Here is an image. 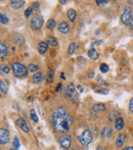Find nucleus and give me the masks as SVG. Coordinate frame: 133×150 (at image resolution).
<instances>
[{
  "label": "nucleus",
  "instance_id": "f257e3e1",
  "mask_svg": "<svg viewBox=\"0 0 133 150\" xmlns=\"http://www.w3.org/2000/svg\"><path fill=\"white\" fill-rule=\"evenodd\" d=\"M73 124V117L66 110L64 106L55 108L52 113V125L57 133H66L70 131Z\"/></svg>",
  "mask_w": 133,
  "mask_h": 150
},
{
  "label": "nucleus",
  "instance_id": "f03ea898",
  "mask_svg": "<svg viewBox=\"0 0 133 150\" xmlns=\"http://www.w3.org/2000/svg\"><path fill=\"white\" fill-rule=\"evenodd\" d=\"M11 69H13V75H15L17 78H19V79L25 78L29 75V69H28V67H26V65H24L23 63H19V61L13 63Z\"/></svg>",
  "mask_w": 133,
  "mask_h": 150
},
{
  "label": "nucleus",
  "instance_id": "7ed1b4c3",
  "mask_svg": "<svg viewBox=\"0 0 133 150\" xmlns=\"http://www.w3.org/2000/svg\"><path fill=\"white\" fill-rule=\"evenodd\" d=\"M64 95L71 101H76L78 99V93H77V89L75 88L74 84H68L66 86V89H64Z\"/></svg>",
  "mask_w": 133,
  "mask_h": 150
},
{
  "label": "nucleus",
  "instance_id": "20e7f679",
  "mask_svg": "<svg viewBox=\"0 0 133 150\" xmlns=\"http://www.w3.org/2000/svg\"><path fill=\"white\" fill-rule=\"evenodd\" d=\"M43 24L44 22H43L42 15L37 13V15L32 17L31 21H30V27H31V29L33 30V31H38V30H40L42 28Z\"/></svg>",
  "mask_w": 133,
  "mask_h": 150
},
{
  "label": "nucleus",
  "instance_id": "39448f33",
  "mask_svg": "<svg viewBox=\"0 0 133 150\" xmlns=\"http://www.w3.org/2000/svg\"><path fill=\"white\" fill-rule=\"evenodd\" d=\"M78 140H79V142L83 146L89 145V144L91 143V141H92V134H91V132H90L89 130H85V131H84L83 133H82L81 135L78 137Z\"/></svg>",
  "mask_w": 133,
  "mask_h": 150
},
{
  "label": "nucleus",
  "instance_id": "423d86ee",
  "mask_svg": "<svg viewBox=\"0 0 133 150\" xmlns=\"http://www.w3.org/2000/svg\"><path fill=\"white\" fill-rule=\"evenodd\" d=\"M58 143L64 149H69L72 145V136L70 134H64L58 138Z\"/></svg>",
  "mask_w": 133,
  "mask_h": 150
},
{
  "label": "nucleus",
  "instance_id": "0eeeda50",
  "mask_svg": "<svg viewBox=\"0 0 133 150\" xmlns=\"http://www.w3.org/2000/svg\"><path fill=\"white\" fill-rule=\"evenodd\" d=\"M131 17H132V10H131V8L129 6H125L124 11H123V13L121 15V17H120L122 24L128 26Z\"/></svg>",
  "mask_w": 133,
  "mask_h": 150
},
{
  "label": "nucleus",
  "instance_id": "6e6552de",
  "mask_svg": "<svg viewBox=\"0 0 133 150\" xmlns=\"http://www.w3.org/2000/svg\"><path fill=\"white\" fill-rule=\"evenodd\" d=\"M10 140V137H9V132L7 129L5 128H0V144L1 145H6L7 143Z\"/></svg>",
  "mask_w": 133,
  "mask_h": 150
},
{
  "label": "nucleus",
  "instance_id": "1a4fd4ad",
  "mask_svg": "<svg viewBox=\"0 0 133 150\" xmlns=\"http://www.w3.org/2000/svg\"><path fill=\"white\" fill-rule=\"evenodd\" d=\"M15 125H17V127H19L20 129L24 132V133H29V132H30L29 126L27 125V123H26V121L23 119V117L18 119L17 121H15Z\"/></svg>",
  "mask_w": 133,
  "mask_h": 150
},
{
  "label": "nucleus",
  "instance_id": "9d476101",
  "mask_svg": "<svg viewBox=\"0 0 133 150\" xmlns=\"http://www.w3.org/2000/svg\"><path fill=\"white\" fill-rule=\"evenodd\" d=\"M48 44L46 43V41H40L39 43H38V52L40 53L41 55H44L46 52H47V50H48Z\"/></svg>",
  "mask_w": 133,
  "mask_h": 150
},
{
  "label": "nucleus",
  "instance_id": "9b49d317",
  "mask_svg": "<svg viewBox=\"0 0 133 150\" xmlns=\"http://www.w3.org/2000/svg\"><path fill=\"white\" fill-rule=\"evenodd\" d=\"M127 139H128V137H127L126 134H120L119 137L117 138V140H116V146L119 148L124 146V144L126 143Z\"/></svg>",
  "mask_w": 133,
  "mask_h": 150
},
{
  "label": "nucleus",
  "instance_id": "f8f14e48",
  "mask_svg": "<svg viewBox=\"0 0 133 150\" xmlns=\"http://www.w3.org/2000/svg\"><path fill=\"white\" fill-rule=\"evenodd\" d=\"M58 31L62 34H68L70 32V26L66 22H62L58 25Z\"/></svg>",
  "mask_w": 133,
  "mask_h": 150
},
{
  "label": "nucleus",
  "instance_id": "ddd939ff",
  "mask_svg": "<svg viewBox=\"0 0 133 150\" xmlns=\"http://www.w3.org/2000/svg\"><path fill=\"white\" fill-rule=\"evenodd\" d=\"M24 4H25V1H20V0H13V1H10V7L15 9V10L23 8Z\"/></svg>",
  "mask_w": 133,
  "mask_h": 150
},
{
  "label": "nucleus",
  "instance_id": "4468645a",
  "mask_svg": "<svg viewBox=\"0 0 133 150\" xmlns=\"http://www.w3.org/2000/svg\"><path fill=\"white\" fill-rule=\"evenodd\" d=\"M8 54V48H7V45L3 42L0 43V55H1V59H3L4 57L7 56Z\"/></svg>",
  "mask_w": 133,
  "mask_h": 150
},
{
  "label": "nucleus",
  "instance_id": "2eb2a0df",
  "mask_svg": "<svg viewBox=\"0 0 133 150\" xmlns=\"http://www.w3.org/2000/svg\"><path fill=\"white\" fill-rule=\"evenodd\" d=\"M44 80V75L41 73V72H38V73L34 74L33 77H32V82L35 84H39L41 83Z\"/></svg>",
  "mask_w": 133,
  "mask_h": 150
},
{
  "label": "nucleus",
  "instance_id": "dca6fc26",
  "mask_svg": "<svg viewBox=\"0 0 133 150\" xmlns=\"http://www.w3.org/2000/svg\"><path fill=\"white\" fill-rule=\"evenodd\" d=\"M113 135V130L110 126H106L102 131V138H108Z\"/></svg>",
  "mask_w": 133,
  "mask_h": 150
},
{
  "label": "nucleus",
  "instance_id": "f3484780",
  "mask_svg": "<svg viewBox=\"0 0 133 150\" xmlns=\"http://www.w3.org/2000/svg\"><path fill=\"white\" fill-rule=\"evenodd\" d=\"M87 55L90 59H92V60H96V59H98V56H99V55H98V52L94 49V48H90V49L88 50Z\"/></svg>",
  "mask_w": 133,
  "mask_h": 150
},
{
  "label": "nucleus",
  "instance_id": "a211bd4d",
  "mask_svg": "<svg viewBox=\"0 0 133 150\" xmlns=\"http://www.w3.org/2000/svg\"><path fill=\"white\" fill-rule=\"evenodd\" d=\"M106 105L104 103H96L92 106V110L95 111V112H104L106 110Z\"/></svg>",
  "mask_w": 133,
  "mask_h": 150
},
{
  "label": "nucleus",
  "instance_id": "6ab92c4d",
  "mask_svg": "<svg viewBox=\"0 0 133 150\" xmlns=\"http://www.w3.org/2000/svg\"><path fill=\"white\" fill-rule=\"evenodd\" d=\"M123 128H124V119H123V117H119L115 122V129L117 131H121Z\"/></svg>",
  "mask_w": 133,
  "mask_h": 150
},
{
  "label": "nucleus",
  "instance_id": "aec40b11",
  "mask_svg": "<svg viewBox=\"0 0 133 150\" xmlns=\"http://www.w3.org/2000/svg\"><path fill=\"white\" fill-rule=\"evenodd\" d=\"M93 91L95 92V93L104 94V95H106V94H108L110 90L106 89V88L102 87V86H96V87H93Z\"/></svg>",
  "mask_w": 133,
  "mask_h": 150
},
{
  "label": "nucleus",
  "instance_id": "412c9836",
  "mask_svg": "<svg viewBox=\"0 0 133 150\" xmlns=\"http://www.w3.org/2000/svg\"><path fill=\"white\" fill-rule=\"evenodd\" d=\"M66 17H68V19H69L70 22L74 23V22L76 21V17H77V12H76L74 9H69L68 12H66Z\"/></svg>",
  "mask_w": 133,
  "mask_h": 150
},
{
  "label": "nucleus",
  "instance_id": "4be33fe9",
  "mask_svg": "<svg viewBox=\"0 0 133 150\" xmlns=\"http://www.w3.org/2000/svg\"><path fill=\"white\" fill-rule=\"evenodd\" d=\"M46 43L49 46L56 47V46H57V40H56L53 36H47V37H46Z\"/></svg>",
  "mask_w": 133,
  "mask_h": 150
},
{
  "label": "nucleus",
  "instance_id": "5701e85b",
  "mask_svg": "<svg viewBox=\"0 0 133 150\" xmlns=\"http://www.w3.org/2000/svg\"><path fill=\"white\" fill-rule=\"evenodd\" d=\"M76 49H77V45H76V43H71L69 45V47H68V54L69 55H73L74 53H75Z\"/></svg>",
  "mask_w": 133,
  "mask_h": 150
},
{
  "label": "nucleus",
  "instance_id": "b1692460",
  "mask_svg": "<svg viewBox=\"0 0 133 150\" xmlns=\"http://www.w3.org/2000/svg\"><path fill=\"white\" fill-rule=\"evenodd\" d=\"M118 112H117L116 110H112L111 111V113L108 115V122L110 123H113V122H116L115 121V119H118Z\"/></svg>",
  "mask_w": 133,
  "mask_h": 150
},
{
  "label": "nucleus",
  "instance_id": "393cba45",
  "mask_svg": "<svg viewBox=\"0 0 133 150\" xmlns=\"http://www.w3.org/2000/svg\"><path fill=\"white\" fill-rule=\"evenodd\" d=\"M55 25H56L55 19H48L47 23H46V28H47V29H49V30H52V29H54Z\"/></svg>",
  "mask_w": 133,
  "mask_h": 150
},
{
  "label": "nucleus",
  "instance_id": "a878e982",
  "mask_svg": "<svg viewBox=\"0 0 133 150\" xmlns=\"http://www.w3.org/2000/svg\"><path fill=\"white\" fill-rule=\"evenodd\" d=\"M53 78H54V73L52 69H48L47 75H46V80H47L48 83H51L53 82Z\"/></svg>",
  "mask_w": 133,
  "mask_h": 150
},
{
  "label": "nucleus",
  "instance_id": "bb28decb",
  "mask_svg": "<svg viewBox=\"0 0 133 150\" xmlns=\"http://www.w3.org/2000/svg\"><path fill=\"white\" fill-rule=\"evenodd\" d=\"M30 117H31L32 121L35 122V123H38V121H39L37 113H36V111L34 110V109H30Z\"/></svg>",
  "mask_w": 133,
  "mask_h": 150
},
{
  "label": "nucleus",
  "instance_id": "cd10ccee",
  "mask_svg": "<svg viewBox=\"0 0 133 150\" xmlns=\"http://www.w3.org/2000/svg\"><path fill=\"white\" fill-rule=\"evenodd\" d=\"M6 91H7L6 84H5L4 82L1 80V81H0V92H1V94H2V95H4V94H6Z\"/></svg>",
  "mask_w": 133,
  "mask_h": 150
},
{
  "label": "nucleus",
  "instance_id": "c85d7f7f",
  "mask_svg": "<svg viewBox=\"0 0 133 150\" xmlns=\"http://www.w3.org/2000/svg\"><path fill=\"white\" fill-rule=\"evenodd\" d=\"M28 69H29V72H31V73H38V69H39V67L36 65H33V63H30L29 65H28Z\"/></svg>",
  "mask_w": 133,
  "mask_h": 150
},
{
  "label": "nucleus",
  "instance_id": "c756f323",
  "mask_svg": "<svg viewBox=\"0 0 133 150\" xmlns=\"http://www.w3.org/2000/svg\"><path fill=\"white\" fill-rule=\"evenodd\" d=\"M32 15H33V8H32V7H29V8H27L25 10V12H24V15H25V17L27 19H29L30 17H32Z\"/></svg>",
  "mask_w": 133,
  "mask_h": 150
},
{
  "label": "nucleus",
  "instance_id": "7c9ffc66",
  "mask_svg": "<svg viewBox=\"0 0 133 150\" xmlns=\"http://www.w3.org/2000/svg\"><path fill=\"white\" fill-rule=\"evenodd\" d=\"M0 21H1V24L2 25H6L7 23H8V17H6V15H4V13H1L0 15Z\"/></svg>",
  "mask_w": 133,
  "mask_h": 150
},
{
  "label": "nucleus",
  "instance_id": "2f4dec72",
  "mask_svg": "<svg viewBox=\"0 0 133 150\" xmlns=\"http://www.w3.org/2000/svg\"><path fill=\"white\" fill-rule=\"evenodd\" d=\"M100 72L104 74L108 73V65H106V63H102V65H100Z\"/></svg>",
  "mask_w": 133,
  "mask_h": 150
},
{
  "label": "nucleus",
  "instance_id": "473e14b6",
  "mask_svg": "<svg viewBox=\"0 0 133 150\" xmlns=\"http://www.w3.org/2000/svg\"><path fill=\"white\" fill-rule=\"evenodd\" d=\"M1 69H2V73L4 74H9L10 73V67H8V65H1Z\"/></svg>",
  "mask_w": 133,
  "mask_h": 150
},
{
  "label": "nucleus",
  "instance_id": "72a5a7b5",
  "mask_svg": "<svg viewBox=\"0 0 133 150\" xmlns=\"http://www.w3.org/2000/svg\"><path fill=\"white\" fill-rule=\"evenodd\" d=\"M13 146H15V149H19V148H20V141H19V138L15 137V140H13Z\"/></svg>",
  "mask_w": 133,
  "mask_h": 150
},
{
  "label": "nucleus",
  "instance_id": "f704fd0d",
  "mask_svg": "<svg viewBox=\"0 0 133 150\" xmlns=\"http://www.w3.org/2000/svg\"><path fill=\"white\" fill-rule=\"evenodd\" d=\"M32 8L35 9V10H39V8H40V3L37 2V1L33 2V5H32Z\"/></svg>",
  "mask_w": 133,
  "mask_h": 150
},
{
  "label": "nucleus",
  "instance_id": "c9c22d12",
  "mask_svg": "<svg viewBox=\"0 0 133 150\" xmlns=\"http://www.w3.org/2000/svg\"><path fill=\"white\" fill-rule=\"evenodd\" d=\"M129 110H130L131 112L133 113V97L131 98L130 102H129Z\"/></svg>",
  "mask_w": 133,
  "mask_h": 150
},
{
  "label": "nucleus",
  "instance_id": "e433bc0d",
  "mask_svg": "<svg viewBox=\"0 0 133 150\" xmlns=\"http://www.w3.org/2000/svg\"><path fill=\"white\" fill-rule=\"evenodd\" d=\"M96 3H97L98 5H102V4H106V3H108V1H104V0H96Z\"/></svg>",
  "mask_w": 133,
  "mask_h": 150
},
{
  "label": "nucleus",
  "instance_id": "4c0bfd02",
  "mask_svg": "<svg viewBox=\"0 0 133 150\" xmlns=\"http://www.w3.org/2000/svg\"><path fill=\"white\" fill-rule=\"evenodd\" d=\"M128 27L130 28V29L133 31V15H132V17H131L130 22H129V24H128Z\"/></svg>",
  "mask_w": 133,
  "mask_h": 150
},
{
  "label": "nucleus",
  "instance_id": "58836bf2",
  "mask_svg": "<svg viewBox=\"0 0 133 150\" xmlns=\"http://www.w3.org/2000/svg\"><path fill=\"white\" fill-rule=\"evenodd\" d=\"M97 81H98V83H102V84H104V85H108V83H106V82H104V80L102 79V77H98Z\"/></svg>",
  "mask_w": 133,
  "mask_h": 150
},
{
  "label": "nucleus",
  "instance_id": "ea45409f",
  "mask_svg": "<svg viewBox=\"0 0 133 150\" xmlns=\"http://www.w3.org/2000/svg\"><path fill=\"white\" fill-rule=\"evenodd\" d=\"M62 84H58V85H57V87H56V92H58V91H60V90L62 89Z\"/></svg>",
  "mask_w": 133,
  "mask_h": 150
},
{
  "label": "nucleus",
  "instance_id": "a19ab883",
  "mask_svg": "<svg viewBox=\"0 0 133 150\" xmlns=\"http://www.w3.org/2000/svg\"><path fill=\"white\" fill-rule=\"evenodd\" d=\"M88 77H89L90 79H92V78L94 77V72H90V73L88 74Z\"/></svg>",
  "mask_w": 133,
  "mask_h": 150
},
{
  "label": "nucleus",
  "instance_id": "79ce46f5",
  "mask_svg": "<svg viewBox=\"0 0 133 150\" xmlns=\"http://www.w3.org/2000/svg\"><path fill=\"white\" fill-rule=\"evenodd\" d=\"M76 89H77V90H79V92H83V89H82L81 85H78L77 87H76Z\"/></svg>",
  "mask_w": 133,
  "mask_h": 150
},
{
  "label": "nucleus",
  "instance_id": "37998d69",
  "mask_svg": "<svg viewBox=\"0 0 133 150\" xmlns=\"http://www.w3.org/2000/svg\"><path fill=\"white\" fill-rule=\"evenodd\" d=\"M123 150H133V147L132 146H127V147H125Z\"/></svg>",
  "mask_w": 133,
  "mask_h": 150
},
{
  "label": "nucleus",
  "instance_id": "c03bdc74",
  "mask_svg": "<svg viewBox=\"0 0 133 150\" xmlns=\"http://www.w3.org/2000/svg\"><path fill=\"white\" fill-rule=\"evenodd\" d=\"M96 150H104V148L102 147V146H98V147L96 148Z\"/></svg>",
  "mask_w": 133,
  "mask_h": 150
},
{
  "label": "nucleus",
  "instance_id": "a18cd8bd",
  "mask_svg": "<svg viewBox=\"0 0 133 150\" xmlns=\"http://www.w3.org/2000/svg\"><path fill=\"white\" fill-rule=\"evenodd\" d=\"M60 4H66V0H62H62H60Z\"/></svg>",
  "mask_w": 133,
  "mask_h": 150
},
{
  "label": "nucleus",
  "instance_id": "49530a36",
  "mask_svg": "<svg viewBox=\"0 0 133 150\" xmlns=\"http://www.w3.org/2000/svg\"><path fill=\"white\" fill-rule=\"evenodd\" d=\"M60 78H62V80H66V78H64V73H62V74H60Z\"/></svg>",
  "mask_w": 133,
  "mask_h": 150
},
{
  "label": "nucleus",
  "instance_id": "de8ad7c7",
  "mask_svg": "<svg viewBox=\"0 0 133 150\" xmlns=\"http://www.w3.org/2000/svg\"><path fill=\"white\" fill-rule=\"evenodd\" d=\"M95 34H96V35H99V34H100V31H99V30H97V31H95Z\"/></svg>",
  "mask_w": 133,
  "mask_h": 150
},
{
  "label": "nucleus",
  "instance_id": "09e8293b",
  "mask_svg": "<svg viewBox=\"0 0 133 150\" xmlns=\"http://www.w3.org/2000/svg\"><path fill=\"white\" fill-rule=\"evenodd\" d=\"M128 3H130V4H133V0H129Z\"/></svg>",
  "mask_w": 133,
  "mask_h": 150
},
{
  "label": "nucleus",
  "instance_id": "8fccbe9b",
  "mask_svg": "<svg viewBox=\"0 0 133 150\" xmlns=\"http://www.w3.org/2000/svg\"><path fill=\"white\" fill-rule=\"evenodd\" d=\"M132 137H133V135H132Z\"/></svg>",
  "mask_w": 133,
  "mask_h": 150
}]
</instances>
